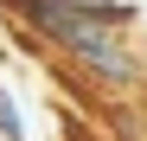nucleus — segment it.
Here are the masks:
<instances>
[{
  "label": "nucleus",
  "mask_w": 147,
  "mask_h": 141,
  "mask_svg": "<svg viewBox=\"0 0 147 141\" xmlns=\"http://www.w3.org/2000/svg\"><path fill=\"white\" fill-rule=\"evenodd\" d=\"M7 7H13V13H19V7H32V0H7Z\"/></svg>",
  "instance_id": "7ed1b4c3"
},
{
  "label": "nucleus",
  "mask_w": 147,
  "mask_h": 141,
  "mask_svg": "<svg viewBox=\"0 0 147 141\" xmlns=\"http://www.w3.org/2000/svg\"><path fill=\"white\" fill-rule=\"evenodd\" d=\"M19 19L38 26L51 45H64V52L77 58V64H90L96 77H109V83H128L134 77L128 45H121L109 26H96V19L83 13V0H32V7H19Z\"/></svg>",
  "instance_id": "f257e3e1"
},
{
  "label": "nucleus",
  "mask_w": 147,
  "mask_h": 141,
  "mask_svg": "<svg viewBox=\"0 0 147 141\" xmlns=\"http://www.w3.org/2000/svg\"><path fill=\"white\" fill-rule=\"evenodd\" d=\"M0 141H26V122H19V103L0 90Z\"/></svg>",
  "instance_id": "f03ea898"
}]
</instances>
